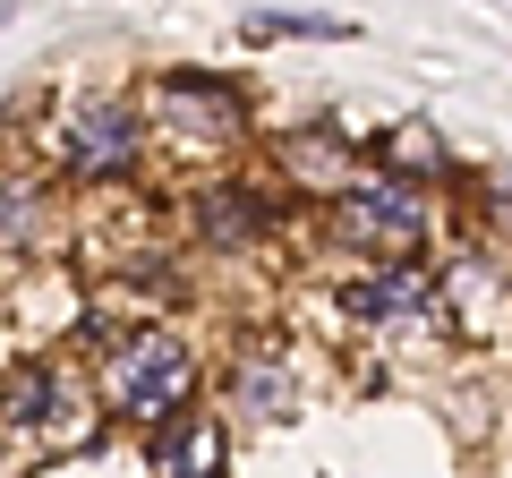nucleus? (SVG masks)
<instances>
[{
	"instance_id": "10",
	"label": "nucleus",
	"mask_w": 512,
	"mask_h": 478,
	"mask_svg": "<svg viewBox=\"0 0 512 478\" xmlns=\"http://www.w3.org/2000/svg\"><path fill=\"white\" fill-rule=\"evenodd\" d=\"M43 231V197L26 180H0V248H26Z\"/></svg>"
},
{
	"instance_id": "4",
	"label": "nucleus",
	"mask_w": 512,
	"mask_h": 478,
	"mask_svg": "<svg viewBox=\"0 0 512 478\" xmlns=\"http://www.w3.org/2000/svg\"><path fill=\"white\" fill-rule=\"evenodd\" d=\"M146 129L171 154H231L248 137V94L231 77H205V69H163L146 94Z\"/></svg>"
},
{
	"instance_id": "6",
	"label": "nucleus",
	"mask_w": 512,
	"mask_h": 478,
	"mask_svg": "<svg viewBox=\"0 0 512 478\" xmlns=\"http://www.w3.org/2000/svg\"><path fill=\"white\" fill-rule=\"evenodd\" d=\"M188 231H197L205 248H222V257L265 248V239L282 231V197L256 188V180H197L188 188Z\"/></svg>"
},
{
	"instance_id": "3",
	"label": "nucleus",
	"mask_w": 512,
	"mask_h": 478,
	"mask_svg": "<svg viewBox=\"0 0 512 478\" xmlns=\"http://www.w3.org/2000/svg\"><path fill=\"white\" fill-rule=\"evenodd\" d=\"M325 222H333L342 248L384 257V265H419V248H427V197L410 180H393V171H359V180H342L325 197Z\"/></svg>"
},
{
	"instance_id": "12",
	"label": "nucleus",
	"mask_w": 512,
	"mask_h": 478,
	"mask_svg": "<svg viewBox=\"0 0 512 478\" xmlns=\"http://www.w3.org/2000/svg\"><path fill=\"white\" fill-rule=\"evenodd\" d=\"M248 35H256V43H274V35H299V43H342L350 26H342V18H282V9H274V18H248Z\"/></svg>"
},
{
	"instance_id": "8",
	"label": "nucleus",
	"mask_w": 512,
	"mask_h": 478,
	"mask_svg": "<svg viewBox=\"0 0 512 478\" xmlns=\"http://www.w3.org/2000/svg\"><path fill=\"white\" fill-rule=\"evenodd\" d=\"M146 461H154V478H222V461H231V427H222L214 410H180L171 427L146 436Z\"/></svg>"
},
{
	"instance_id": "2",
	"label": "nucleus",
	"mask_w": 512,
	"mask_h": 478,
	"mask_svg": "<svg viewBox=\"0 0 512 478\" xmlns=\"http://www.w3.org/2000/svg\"><path fill=\"white\" fill-rule=\"evenodd\" d=\"M146 146H154V129H146V111H137V94H77L52 120V163L77 188L137 180L146 171Z\"/></svg>"
},
{
	"instance_id": "7",
	"label": "nucleus",
	"mask_w": 512,
	"mask_h": 478,
	"mask_svg": "<svg viewBox=\"0 0 512 478\" xmlns=\"http://www.w3.org/2000/svg\"><path fill=\"white\" fill-rule=\"evenodd\" d=\"M333 299H342L350 325H410V316L436 308V274L427 265H376V274H350Z\"/></svg>"
},
{
	"instance_id": "1",
	"label": "nucleus",
	"mask_w": 512,
	"mask_h": 478,
	"mask_svg": "<svg viewBox=\"0 0 512 478\" xmlns=\"http://www.w3.org/2000/svg\"><path fill=\"white\" fill-rule=\"evenodd\" d=\"M197 393V350L171 325H128L111 350H94V402L120 427H171Z\"/></svg>"
},
{
	"instance_id": "5",
	"label": "nucleus",
	"mask_w": 512,
	"mask_h": 478,
	"mask_svg": "<svg viewBox=\"0 0 512 478\" xmlns=\"http://www.w3.org/2000/svg\"><path fill=\"white\" fill-rule=\"evenodd\" d=\"M0 436L9 444H86L94 436V402L77 385L69 359H9L0 368Z\"/></svg>"
},
{
	"instance_id": "11",
	"label": "nucleus",
	"mask_w": 512,
	"mask_h": 478,
	"mask_svg": "<svg viewBox=\"0 0 512 478\" xmlns=\"http://www.w3.org/2000/svg\"><path fill=\"white\" fill-rule=\"evenodd\" d=\"M384 171H393V180L419 171V180H427V171H444V154H436V137H427V129H393V137H384Z\"/></svg>"
},
{
	"instance_id": "9",
	"label": "nucleus",
	"mask_w": 512,
	"mask_h": 478,
	"mask_svg": "<svg viewBox=\"0 0 512 478\" xmlns=\"http://www.w3.org/2000/svg\"><path fill=\"white\" fill-rule=\"evenodd\" d=\"M282 410H291V368L274 350H248L231 376V419H282Z\"/></svg>"
}]
</instances>
